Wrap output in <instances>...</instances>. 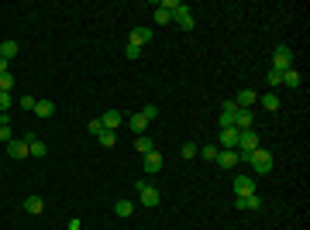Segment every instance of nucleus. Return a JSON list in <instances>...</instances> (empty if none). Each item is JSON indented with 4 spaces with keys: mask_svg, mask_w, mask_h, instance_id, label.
<instances>
[{
    "mask_svg": "<svg viewBox=\"0 0 310 230\" xmlns=\"http://www.w3.org/2000/svg\"><path fill=\"white\" fill-rule=\"evenodd\" d=\"M97 141L104 144V148H114V144H117V134H114V131H100Z\"/></svg>",
    "mask_w": 310,
    "mask_h": 230,
    "instance_id": "nucleus-26",
    "label": "nucleus"
},
{
    "mask_svg": "<svg viewBox=\"0 0 310 230\" xmlns=\"http://www.w3.org/2000/svg\"><path fill=\"white\" fill-rule=\"evenodd\" d=\"M162 165H166V162H162V155H159V151H148V155H145V172H148V175L162 172Z\"/></svg>",
    "mask_w": 310,
    "mask_h": 230,
    "instance_id": "nucleus-16",
    "label": "nucleus"
},
{
    "mask_svg": "<svg viewBox=\"0 0 310 230\" xmlns=\"http://www.w3.org/2000/svg\"><path fill=\"white\" fill-rule=\"evenodd\" d=\"M11 90H14V76L4 72V76H0V93H11Z\"/></svg>",
    "mask_w": 310,
    "mask_h": 230,
    "instance_id": "nucleus-29",
    "label": "nucleus"
},
{
    "mask_svg": "<svg viewBox=\"0 0 310 230\" xmlns=\"http://www.w3.org/2000/svg\"><path fill=\"white\" fill-rule=\"evenodd\" d=\"M259 148V134L255 131H241V137H238V162H248V155Z\"/></svg>",
    "mask_w": 310,
    "mask_h": 230,
    "instance_id": "nucleus-3",
    "label": "nucleus"
},
{
    "mask_svg": "<svg viewBox=\"0 0 310 230\" xmlns=\"http://www.w3.org/2000/svg\"><path fill=\"white\" fill-rule=\"evenodd\" d=\"M217 165H221V169H234V165H238V151L221 148V151H217Z\"/></svg>",
    "mask_w": 310,
    "mask_h": 230,
    "instance_id": "nucleus-18",
    "label": "nucleus"
},
{
    "mask_svg": "<svg viewBox=\"0 0 310 230\" xmlns=\"http://www.w3.org/2000/svg\"><path fill=\"white\" fill-rule=\"evenodd\" d=\"M28 148H31V155H35V158H45V155H48V144H45V141H31Z\"/></svg>",
    "mask_w": 310,
    "mask_h": 230,
    "instance_id": "nucleus-27",
    "label": "nucleus"
},
{
    "mask_svg": "<svg viewBox=\"0 0 310 230\" xmlns=\"http://www.w3.org/2000/svg\"><path fill=\"white\" fill-rule=\"evenodd\" d=\"M131 210H135V203H128V199H117V203H114L117 216H131Z\"/></svg>",
    "mask_w": 310,
    "mask_h": 230,
    "instance_id": "nucleus-25",
    "label": "nucleus"
},
{
    "mask_svg": "<svg viewBox=\"0 0 310 230\" xmlns=\"http://www.w3.org/2000/svg\"><path fill=\"white\" fill-rule=\"evenodd\" d=\"M11 103H14L11 93H0V114H7V110H11Z\"/></svg>",
    "mask_w": 310,
    "mask_h": 230,
    "instance_id": "nucleus-34",
    "label": "nucleus"
},
{
    "mask_svg": "<svg viewBox=\"0 0 310 230\" xmlns=\"http://www.w3.org/2000/svg\"><path fill=\"white\" fill-rule=\"evenodd\" d=\"M283 86L296 90V86H300V72H296V69H286V72H283Z\"/></svg>",
    "mask_w": 310,
    "mask_h": 230,
    "instance_id": "nucleus-24",
    "label": "nucleus"
},
{
    "mask_svg": "<svg viewBox=\"0 0 310 230\" xmlns=\"http://www.w3.org/2000/svg\"><path fill=\"white\" fill-rule=\"evenodd\" d=\"M176 4H179V0H162V4L155 7V24H169V21H173Z\"/></svg>",
    "mask_w": 310,
    "mask_h": 230,
    "instance_id": "nucleus-6",
    "label": "nucleus"
},
{
    "mask_svg": "<svg viewBox=\"0 0 310 230\" xmlns=\"http://www.w3.org/2000/svg\"><path fill=\"white\" fill-rule=\"evenodd\" d=\"M173 21L183 28V31H193V11L186 7V4H176V11H173Z\"/></svg>",
    "mask_w": 310,
    "mask_h": 230,
    "instance_id": "nucleus-5",
    "label": "nucleus"
},
{
    "mask_svg": "<svg viewBox=\"0 0 310 230\" xmlns=\"http://www.w3.org/2000/svg\"><path fill=\"white\" fill-rule=\"evenodd\" d=\"M124 55H128V58H138V55H141V48H138V45H128V48H124Z\"/></svg>",
    "mask_w": 310,
    "mask_h": 230,
    "instance_id": "nucleus-37",
    "label": "nucleus"
},
{
    "mask_svg": "<svg viewBox=\"0 0 310 230\" xmlns=\"http://www.w3.org/2000/svg\"><path fill=\"white\" fill-rule=\"evenodd\" d=\"M128 127L135 131V137H138V134H145V127H148V117H145L141 110H138V114H131V117H128Z\"/></svg>",
    "mask_w": 310,
    "mask_h": 230,
    "instance_id": "nucleus-15",
    "label": "nucleus"
},
{
    "mask_svg": "<svg viewBox=\"0 0 310 230\" xmlns=\"http://www.w3.org/2000/svg\"><path fill=\"white\" fill-rule=\"evenodd\" d=\"M135 186H138V199H141V206H148V210H152V206H159V203H162V196H159V189H155L152 182L138 179Z\"/></svg>",
    "mask_w": 310,
    "mask_h": 230,
    "instance_id": "nucleus-2",
    "label": "nucleus"
},
{
    "mask_svg": "<svg viewBox=\"0 0 310 230\" xmlns=\"http://www.w3.org/2000/svg\"><path fill=\"white\" fill-rule=\"evenodd\" d=\"M234 206H238V210H262V196H259V192H252V196H238Z\"/></svg>",
    "mask_w": 310,
    "mask_h": 230,
    "instance_id": "nucleus-9",
    "label": "nucleus"
},
{
    "mask_svg": "<svg viewBox=\"0 0 310 230\" xmlns=\"http://www.w3.org/2000/svg\"><path fill=\"white\" fill-rule=\"evenodd\" d=\"M248 165H252L255 175H269L272 172V155L266 151V148H255V151L248 155Z\"/></svg>",
    "mask_w": 310,
    "mask_h": 230,
    "instance_id": "nucleus-1",
    "label": "nucleus"
},
{
    "mask_svg": "<svg viewBox=\"0 0 310 230\" xmlns=\"http://www.w3.org/2000/svg\"><path fill=\"white\" fill-rule=\"evenodd\" d=\"M238 137H241V131H234V127H224V131H221V144H224L228 151H234V148H238Z\"/></svg>",
    "mask_w": 310,
    "mask_h": 230,
    "instance_id": "nucleus-17",
    "label": "nucleus"
},
{
    "mask_svg": "<svg viewBox=\"0 0 310 230\" xmlns=\"http://www.w3.org/2000/svg\"><path fill=\"white\" fill-rule=\"evenodd\" d=\"M179 155H183V158H193V155H200V144L190 141V144H183V148H179Z\"/></svg>",
    "mask_w": 310,
    "mask_h": 230,
    "instance_id": "nucleus-30",
    "label": "nucleus"
},
{
    "mask_svg": "<svg viewBox=\"0 0 310 230\" xmlns=\"http://www.w3.org/2000/svg\"><path fill=\"white\" fill-rule=\"evenodd\" d=\"M7 155H11V158H18V162H21V158H28V155H31V148H28V141H24V137H21V141L14 137V141L7 144Z\"/></svg>",
    "mask_w": 310,
    "mask_h": 230,
    "instance_id": "nucleus-10",
    "label": "nucleus"
},
{
    "mask_svg": "<svg viewBox=\"0 0 310 230\" xmlns=\"http://www.w3.org/2000/svg\"><path fill=\"white\" fill-rule=\"evenodd\" d=\"M141 114H145V117H148V124H152V120H155V117H159V107H152V103H148V107H145V110H141Z\"/></svg>",
    "mask_w": 310,
    "mask_h": 230,
    "instance_id": "nucleus-35",
    "label": "nucleus"
},
{
    "mask_svg": "<svg viewBox=\"0 0 310 230\" xmlns=\"http://www.w3.org/2000/svg\"><path fill=\"white\" fill-rule=\"evenodd\" d=\"M252 124H255L252 110H238V114H234V131H255Z\"/></svg>",
    "mask_w": 310,
    "mask_h": 230,
    "instance_id": "nucleus-11",
    "label": "nucleus"
},
{
    "mask_svg": "<svg viewBox=\"0 0 310 230\" xmlns=\"http://www.w3.org/2000/svg\"><path fill=\"white\" fill-rule=\"evenodd\" d=\"M269 86H283V72L279 69H269Z\"/></svg>",
    "mask_w": 310,
    "mask_h": 230,
    "instance_id": "nucleus-32",
    "label": "nucleus"
},
{
    "mask_svg": "<svg viewBox=\"0 0 310 230\" xmlns=\"http://www.w3.org/2000/svg\"><path fill=\"white\" fill-rule=\"evenodd\" d=\"M135 148H138V155H148V151H155V141L148 134H138L135 137Z\"/></svg>",
    "mask_w": 310,
    "mask_h": 230,
    "instance_id": "nucleus-21",
    "label": "nucleus"
},
{
    "mask_svg": "<svg viewBox=\"0 0 310 230\" xmlns=\"http://www.w3.org/2000/svg\"><path fill=\"white\" fill-rule=\"evenodd\" d=\"M217 151H221L217 144H203V148H200V155H203L207 162H217Z\"/></svg>",
    "mask_w": 310,
    "mask_h": 230,
    "instance_id": "nucleus-28",
    "label": "nucleus"
},
{
    "mask_svg": "<svg viewBox=\"0 0 310 230\" xmlns=\"http://www.w3.org/2000/svg\"><path fill=\"white\" fill-rule=\"evenodd\" d=\"M14 55H18V41H14V38H4V41H0V58H4V62H11Z\"/></svg>",
    "mask_w": 310,
    "mask_h": 230,
    "instance_id": "nucleus-19",
    "label": "nucleus"
},
{
    "mask_svg": "<svg viewBox=\"0 0 310 230\" xmlns=\"http://www.w3.org/2000/svg\"><path fill=\"white\" fill-rule=\"evenodd\" d=\"M272 69H279V72L293 69V48L290 45H276V52H272Z\"/></svg>",
    "mask_w": 310,
    "mask_h": 230,
    "instance_id": "nucleus-4",
    "label": "nucleus"
},
{
    "mask_svg": "<svg viewBox=\"0 0 310 230\" xmlns=\"http://www.w3.org/2000/svg\"><path fill=\"white\" fill-rule=\"evenodd\" d=\"M128 45H138V48H145V45H148V41H152V28H135V31H131V35H128Z\"/></svg>",
    "mask_w": 310,
    "mask_h": 230,
    "instance_id": "nucleus-12",
    "label": "nucleus"
},
{
    "mask_svg": "<svg viewBox=\"0 0 310 230\" xmlns=\"http://www.w3.org/2000/svg\"><path fill=\"white\" fill-rule=\"evenodd\" d=\"M35 114H38V117H52V114H56L52 100H38V103H35Z\"/></svg>",
    "mask_w": 310,
    "mask_h": 230,
    "instance_id": "nucleus-23",
    "label": "nucleus"
},
{
    "mask_svg": "<svg viewBox=\"0 0 310 230\" xmlns=\"http://www.w3.org/2000/svg\"><path fill=\"white\" fill-rule=\"evenodd\" d=\"M234 103H238L241 110H252L255 103H259V93H255V90H241V93L234 96Z\"/></svg>",
    "mask_w": 310,
    "mask_h": 230,
    "instance_id": "nucleus-13",
    "label": "nucleus"
},
{
    "mask_svg": "<svg viewBox=\"0 0 310 230\" xmlns=\"http://www.w3.org/2000/svg\"><path fill=\"white\" fill-rule=\"evenodd\" d=\"M252 192H255L252 175H234V196H252Z\"/></svg>",
    "mask_w": 310,
    "mask_h": 230,
    "instance_id": "nucleus-7",
    "label": "nucleus"
},
{
    "mask_svg": "<svg viewBox=\"0 0 310 230\" xmlns=\"http://www.w3.org/2000/svg\"><path fill=\"white\" fill-rule=\"evenodd\" d=\"M259 103H262L269 114H276V110H279V96H276V93H262V96H259Z\"/></svg>",
    "mask_w": 310,
    "mask_h": 230,
    "instance_id": "nucleus-22",
    "label": "nucleus"
},
{
    "mask_svg": "<svg viewBox=\"0 0 310 230\" xmlns=\"http://www.w3.org/2000/svg\"><path fill=\"white\" fill-rule=\"evenodd\" d=\"M7 65H11V62H4V58H0V76H4V72H7Z\"/></svg>",
    "mask_w": 310,
    "mask_h": 230,
    "instance_id": "nucleus-38",
    "label": "nucleus"
},
{
    "mask_svg": "<svg viewBox=\"0 0 310 230\" xmlns=\"http://www.w3.org/2000/svg\"><path fill=\"white\" fill-rule=\"evenodd\" d=\"M35 103H38V100H35L31 93H24V96H21V107H24V110H35Z\"/></svg>",
    "mask_w": 310,
    "mask_h": 230,
    "instance_id": "nucleus-33",
    "label": "nucleus"
},
{
    "mask_svg": "<svg viewBox=\"0 0 310 230\" xmlns=\"http://www.w3.org/2000/svg\"><path fill=\"white\" fill-rule=\"evenodd\" d=\"M100 131H104V124H100V117H97V120H90V134L97 137V134H100Z\"/></svg>",
    "mask_w": 310,
    "mask_h": 230,
    "instance_id": "nucleus-36",
    "label": "nucleus"
},
{
    "mask_svg": "<svg viewBox=\"0 0 310 230\" xmlns=\"http://www.w3.org/2000/svg\"><path fill=\"white\" fill-rule=\"evenodd\" d=\"M100 124H104V131H117V127L124 124V117L117 114V110H107V114L100 117Z\"/></svg>",
    "mask_w": 310,
    "mask_h": 230,
    "instance_id": "nucleus-14",
    "label": "nucleus"
},
{
    "mask_svg": "<svg viewBox=\"0 0 310 230\" xmlns=\"http://www.w3.org/2000/svg\"><path fill=\"white\" fill-rule=\"evenodd\" d=\"M11 141H14V134H11V127H7V124H4V127H0V144H4V148H7V144H11Z\"/></svg>",
    "mask_w": 310,
    "mask_h": 230,
    "instance_id": "nucleus-31",
    "label": "nucleus"
},
{
    "mask_svg": "<svg viewBox=\"0 0 310 230\" xmlns=\"http://www.w3.org/2000/svg\"><path fill=\"white\" fill-rule=\"evenodd\" d=\"M24 210L31 213V216H38V213L45 210V199H41V196H28V199H24Z\"/></svg>",
    "mask_w": 310,
    "mask_h": 230,
    "instance_id": "nucleus-20",
    "label": "nucleus"
},
{
    "mask_svg": "<svg viewBox=\"0 0 310 230\" xmlns=\"http://www.w3.org/2000/svg\"><path fill=\"white\" fill-rule=\"evenodd\" d=\"M238 110H241V107H238L234 100H228V103L221 107V131H224V127H234V114H238Z\"/></svg>",
    "mask_w": 310,
    "mask_h": 230,
    "instance_id": "nucleus-8",
    "label": "nucleus"
}]
</instances>
